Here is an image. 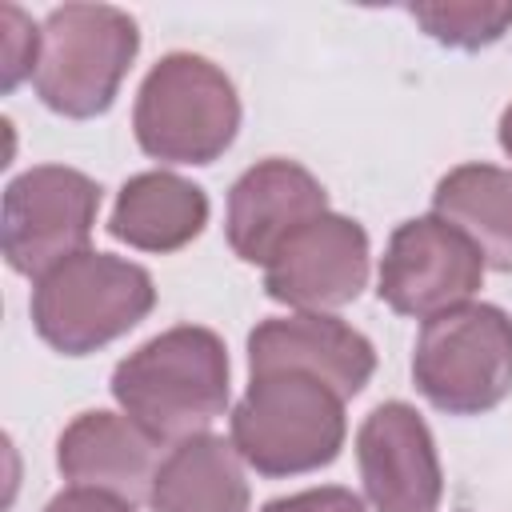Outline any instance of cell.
<instances>
[{"instance_id": "6da1fadb", "label": "cell", "mask_w": 512, "mask_h": 512, "mask_svg": "<svg viewBox=\"0 0 512 512\" xmlns=\"http://www.w3.org/2000/svg\"><path fill=\"white\" fill-rule=\"evenodd\" d=\"M112 396L124 416L164 444L204 436L228 408L224 340L212 328L176 324L116 364Z\"/></svg>"}, {"instance_id": "7a4b0ae2", "label": "cell", "mask_w": 512, "mask_h": 512, "mask_svg": "<svg viewBox=\"0 0 512 512\" xmlns=\"http://www.w3.org/2000/svg\"><path fill=\"white\" fill-rule=\"evenodd\" d=\"M232 448L260 476H300L344 448V396L304 372L252 376L232 408Z\"/></svg>"}, {"instance_id": "3957f363", "label": "cell", "mask_w": 512, "mask_h": 512, "mask_svg": "<svg viewBox=\"0 0 512 512\" xmlns=\"http://www.w3.org/2000/svg\"><path fill=\"white\" fill-rule=\"evenodd\" d=\"M152 304L156 288L140 264L84 248L36 280L32 324L56 352L88 356L136 328Z\"/></svg>"}, {"instance_id": "277c9868", "label": "cell", "mask_w": 512, "mask_h": 512, "mask_svg": "<svg viewBox=\"0 0 512 512\" xmlns=\"http://www.w3.org/2000/svg\"><path fill=\"white\" fill-rule=\"evenodd\" d=\"M136 48V20L112 4L52 8L40 28V60L32 76L36 96L72 120L100 116L112 108Z\"/></svg>"}, {"instance_id": "5b68a950", "label": "cell", "mask_w": 512, "mask_h": 512, "mask_svg": "<svg viewBox=\"0 0 512 512\" xmlns=\"http://www.w3.org/2000/svg\"><path fill=\"white\" fill-rule=\"evenodd\" d=\"M136 140L164 164H212L240 128L232 80L204 56H164L136 92Z\"/></svg>"}, {"instance_id": "8992f818", "label": "cell", "mask_w": 512, "mask_h": 512, "mask_svg": "<svg viewBox=\"0 0 512 512\" xmlns=\"http://www.w3.org/2000/svg\"><path fill=\"white\" fill-rule=\"evenodd\" d=\"M412 380L448 416H476L512 392V316L496 304H460L424 320Z\"/></svg>"}, {"instance_id": "52a82bcc", "label": "cell", "mask_w": 512, "mask_h": 512, "mask_svg": "<svg viewBox=\"0 0 512 512\" xmlns=\"http://www.w3.org/2000/svg\"><path fill=\"white\" fill-rule=\"evenodd\" d=\"M100 208V184L64 164H36L4 188L0 248L12 272L44 276L84 252Z\"/></svg>"}, {"instance_id": "ba28073f", "label": "cell", "mask_w": 512, "mask_h": 512, "mask_svg": "<svg viewBox=\"0 0 512 512\" xmlns=\"http://www.w3.org/2000/svg\"><path fill=\"white\" fill-rule=\"evenodd\" d=\"M484 280L480 248L444 216L404 220L380 260V300L416 320H432L448 308L468 304Z\"/></svg>"}, {"instance_id": "9c48e42d", "label": "cell", "mask_w": 512, "mask_h": 512, "mask_svg": "<svg viewBox=\"0 0 512 512\" xmlns=\"http://www.w3.org/2000/svg\"><path fill=\"white\" fill-rule=\"evenodd\" d=\"M368 284V232L336 212L296 228L264 264V292L296 312L340 308Z\"/></svg>"}, {"instance_id": "30bf717a", "label": "cell", "mask_w": 512, "mask_h": 512, "mask_svg": "<svg viewBox=\"0 0 512 512\" xmlns=\"http://www.w3.org/2000/svg\"><path fill=\"white\" fill-rule=\"evenodd\" d=\"M356 460L376 512H436L444 476L436 440L416 408L400 400L372 408L356 432Z\"/></svg>"}, {"instance_id": "8fae6325", "label": "cell", "mask_w": 512, "mask_h": 512, "mask_svg": "<svg viewBox=\"0 0 512 512\" xmlns=\"http://www.w3.org/2000/svg\"><path fill=\"white\" fill-rule=\"evenodd\" d=\"M248 368H252V376L304 372V376L324 380L332 392H340L348 400L372 380L376 352H372L368 336H360L340 316L296 312V316H272L252 328Z\"/></svg>"}, {"instance_id": "7c38bea8", "label": "cell", "mask_w": 512, "mask_h": 512, "mask_svg": "<svg viewBox=\"0 0 512 512\" xmlns=\"http://www.w3.org/2000/svg\"><path fill=\"white\" fill-rule=\"evenodd\" d=\"M328 212V192L296 160H260L228 192V244L248 264H268L276 248Z\"/></svg>"}, {"instance_id": "4fadbf2b", "label": "cell", "mask_w": 512, "mask_h": 512, "mask_svg": "<svg viewBox=\"0 0 512 512\" xmlns=\"http://www.w3.org/2000/svg\"><path fill=\"white\" fill-rule=\"evenodd\" d=\"M56 464L72 488H100L128 504L148 500L164 464V440L140 428L132 416L80 412L56 440Z\"/></svg>"}, {"instance_id": "5bb4252c", "label": "cell", "mask_w": 512, "mask_h": 512, "mask_svg": "<svg viewBox=\"0 0 512 512\" xmlns=\"http://www.w3.org/2000/svg\"><path fill=\"white\" fill-rule=\"evenodd\" d=\"M208 224V196L192 180L172 172L132 176L112 208L108 232L140 252H176L192 244Z\"/></svg>"}, {"instance_id": "9a60e30c", "label": "cell", "mask_w": 512, "mask_h": 512, "mask_svg": "<svg viewBox=\"0 0 512 512\" xmlns=\"http://www.w3.org/2000/svg\"><path fill=\"white\" fill-rule=\"evenodd\" d=\"M152 512H248V480L240 452L224 436L180 440L152 484Z\"/></svg>"}, {"instance_id": "2e32d148", "label": "cell", "mask_w": 512, "mask_h": 512, "mask_svg": "<svg viewBox=\"0 0 512 512\" xmlns=\"http://www.w3.org/2000/svg\"><path fill=\"white\" fill-rule=\"evenodd\" d=\"M436 216L456 224L484 264L512 272V172L496 164H460L432 192Z\"/></svg>"}, {"instance_id": "e0dca14e", "label": "cell", "mask_w": 512, "mask_h": 512, "mask_svg": "<svg viewBox=\"0 0 512 512\" xmlns=\"http://www.w3.org/2000/svg\"><path fill=\"white\" fill-rule=\"evenodd\" d=\"M408 16L428 28L440 44L452 48H484L512 28L508 0H448V4H412Z\"/></svg>"}, {"instance_id": "ac0fdd59", "label": "cell", "mask_w": 512, "mask_h": 512, "mask_svg": "<svg viewBox=\"0 0 512 512\" xmlns=\"http://www.w3.org/2000/svg\"><path fill=\"white\" fill-rule=\"evenodd\" d=\"M40 60V32L36 24L16 8L4 4V64H0V88L12 92L24 76H36Z\"/></svg>"}, {"instance_id": "d6986e66", "label": "cell", "mask_w": 512, "mask_h": 512, "mask_svg": "<svg viewBox=\"0 0 512 512\" xmlns=\"http://www.w3.org/2000/svg\"><path fill=\"white\" fill-rule=\"evenodd\" d=\"M260 512H364V504L348 488H308L296 496H280Z\"/></svg>"}, {"instance_id": "ffe728a7", "label": "cell", "mask_w": 512, "mask_h": 512, "mask_svg": "<svg viewBox=\"0 0 512 512\" xmlns=\"http://www.w3.org/2000/svg\"><path fill=\"white\" fill-rule=\"evenodd\" d=\"M44 512H136V508L100 488H68L60 496H52Z\"/></svg>"}, {"instance_id": "44dd1931", "label": "cell", "mask_w": 512, "mask_h": 512, "mask_svg": "<svg viewBox=\"0 0 512 512\" xmlns=\"http://www.w3.org/2000/svg\"><path fill=\"white\" fill-rule=\"evenodd\" d=\"M500 148L512 156V104H508L504 116H500Z\"/></svg>"}]
</instances>
